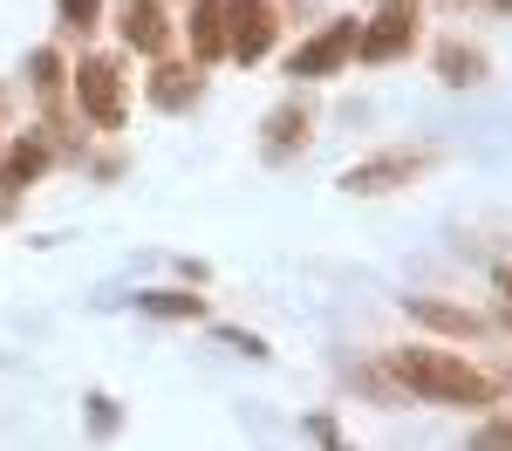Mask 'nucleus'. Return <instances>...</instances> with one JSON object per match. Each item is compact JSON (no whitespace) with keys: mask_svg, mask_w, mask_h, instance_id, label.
<instances>
[{"mask_svg":"<svg viewBox=\"0 0 512 451\" xmlns=\"http://www.w3.org/2000/svg\"><path fill=\"white\" fill-rule=\"evenodd\" d=\"M396 376H403L410 390L437 397V404H492V397H499L492 376L465 369L458 356H437V349H403V356H396Z\"/></svg>","mask_w":512,"mask_h":451,"instance_id":"f257e3e1","label":"nucleus"},{"mask_svg":"<svg viewBox=\"0 0 512 451\" xmlns=\"http://www.w3.org/2000/svg\"><path fill=\"white\" fill-rule=\"evenodd\" d=\"M82 110L103 123V130L123 123V89H117V62H110V55H89V62H82Z\"/></svg>","mask_w":512,"mask_h":451,"instance_id":"f03ea898","label":"nucleus"},{"mask_svg":"<svg viewBox=\"0 0 512 451\" xmlns=\"http://www.w3.org/2000/svg\"><path fill=\"white\" fill-rule=\"evenodd\" d=\"M355 35H362L355 21H335V28H321L308 48H294L287 69H294V76H321V69H335V62H349V55H355Z\"/></svg>","mask_w":512,"mask_h":451,"instance_id":"7ed1b4c3","label":"nucleus"},{"mask_svg":"<svg viewBox=\"0 0 512 451\" xmlns=\"http://www.w3.org/2000/svg\"><path fill=\"white\" fill-rule=\"evenodd\" d=\"M403 48H410V7H383V21L355 41V55H369V62H390Z\"/></svg>","mask_w":512,"mask_h":451,"instance_id":"20e7f679","label":"nucleus"},{"mask_svg":"<svg viewBox=\"0 0 512 451\" xmlns=\"http://www.w3.org/2000/svg\"><path fill=\"white\" fill-rule=\"evenodd\" d=\"M233 7H239L233 55H239V62H260V55H267V41H274V14H267V0H233Z\"/></svg>","mask_w":512,"mask_h":451,"instance_id":"39448f33","label":"nucleus"},{"mask_svg":"<svg viewBox=\"0 0 512 451\" xmlns=\"http://www.w3.org/2000/svg\"><path fill=\"white\" fill-rule=\"evenodd\" d=\"M192 48L205 55V62L233 48V35H226V0H198L192 7Z\"/></svg>","mask_w":512,"mask_h":451,"instance_id":"423d86ee","label":"nucleus"},{"mask_svg":"<svg viewBox=\"0 0 512 451\" xmlns=\"http://www.w3.org/2000/svg\"><path fill=\"white\" fill-rule=\"evenodd\" d=\"M424 158H383V164H362L342 178V192H383V185H403V178H417Z\"/></svg>","mask_w":512,"mask_h":451,"instance_id":"0eeeda50","label":"nucleus"},{"mask_svg":"<svg viewBox=\"0 0 512 451\" xmlns=\"http://www.w3.org/2000/svg\"><path fill=\"white\" fill-rule=\"evenodd\" d=\"M41 164H48V144H41V137H21V151L0 164V185H7V192H21V185L35 178Z\"/></svg>","mask_w":512,"mask_h":451,"instance_id":"6e6552de","label":"nucleus"},{"mask_svg":"<svg viewBox=\"0 0 512 451\" xmlns=\"http://www.w3.org/2000/svg\"><path fill=\"white\" fill-rule=\"evenodd\" d=\"M130 41H137V48H151V55L164 48V14L151 7V0H137V7H130Z\"/></svg>","mask_w":512,"mask_h":451,"instance_id":"1a4fd4ad","label":"nucleus"},{"mask_svg":"<svg viewBox=\"0 0 512 451\" xmlns=\"http://www.w3.org/2000/svg\"><path fill=\"white\" fill-rule=\"evenodd\" d=\"M192 89H198L192 69H164V76H158V103H164V110H178V103H192Z\"/></svg>","mask_w":512,"mask_h":451,"instance_id":"9d476101","label":"nucleus"},{"mask_svg":"<svg viewBox=\"0 0 512 451\" xmlns=\"http://www.w3.org/2000/svg\"><path fill=\"white\" fill-rule=\"evenodd\" d=\"M144 308H151V315H198L192 294H144Z\"/></svg>","mask_w":512,"mask_h":451,"instance_id":"9b49d317","label":"nucleus"},{"mask_svg":"<svg viewBox=\"0 0 512 451\" xmlns=\"http://www.w3.org/2000/svg\"><path fill=\"white\" fill-rule=\"evenodd\" d=\"M472 451H512V417L506 424H485V431L472 438Z\"/></svg>","mask_w":512,"mask_h":451,"instance_id":"f8f14e48","label":"nucleus"},{"mask_svg":"<svg viewBox=\"0 0 512 451\" xmlns=\"http://www.w3.org/2000/svg\"><path fill=\"white\" fill-rule=\"evenodd\" d=\"M62 14H69L76 28H96V0H62Z\"/></svg>","mask_w":512,"mask_h":451,"instance_id":"ddd939ff","label":"nucleus"},{"mask_svg":"<svg viewBox=\"0 0 512 451\" xmlns=\"http://www.w3.org/2000/svg\"><path fill=\"white\" fill-rule=\"evenodd\" d=\"M499 7H512V0H499Z\"/></svg>","mask_w":512,"mask_h":451,"instance_id":"4468645a","label":"nucleus"}]
</instances>
